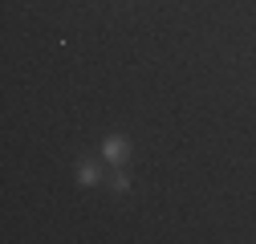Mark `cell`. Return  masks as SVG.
I'll return each mask as SVG.
<instances>
[{
    "label": "cell",
    "instance_id": "6da1fadb",
    "mask_svg": "<svg viewBox=\"0 0 256 244\" xmlns=\"http://www.w3.org/2000/svg\"><path fill=\"white\" fill-rule=\"evenodd\" d=\"M102 155H106L110 163H122V159H126V142H122V138H106V146H102Z\"/></svg>",
    "mask_w": 256,
    "mask_h": 244
},
{
    "label": "cell",
    "instance_id": "7a4b0ae2",
    "mask_svg": "<svg viewBox=\"0 0 256 244\" xmlns=\"http://www.w3.org/2000/svg\"><path fill=\"white\" fill-rule=\"evenodd\" d=\"M78 171H82V183H94V179H98V167H94V163H82Z\"/></svg>",
    "mask_w": 256,
    "mask_h": 244
}]
</instances>
